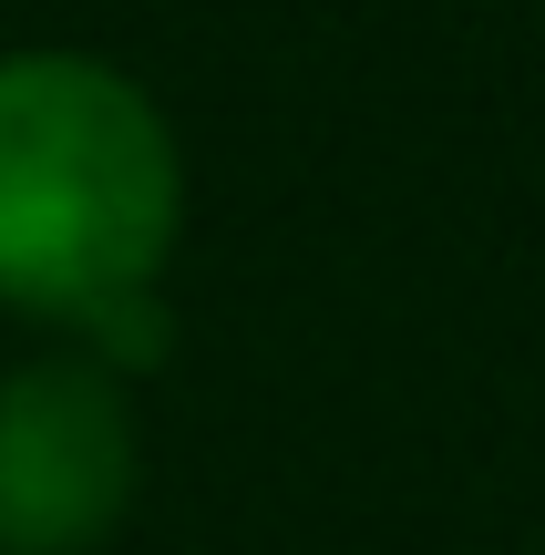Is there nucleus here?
<instances>
[{"mask_svg":"<svg viewBox=\"0 0 545 555\" xmlns=\"http://www.w3.org/2000/svg\"><path fill=\"white\" fill-rule=\"evenodd\" d=\"M185 227V155L155 93L82 52L0 62V298L93 330L155 298Z\"/></svg>","mask_w":545,"mask_h":555,"instance_id":"f257e3e1","label":"nucleus"},{"mask_svg":"<svg viewBox=\"0 0 545 555\" xmlns=\"http://www.w3.org/2000/svg\"><path fill=\"white\" fill-rule=\"evenodd\" d=\"M134 504V412L93 360L0 380V555H93Z\"/></svg>","mask_w":545,"mask_h":555,"instance_id":"f03ea898","label":"nucleus"}]
</instances>
